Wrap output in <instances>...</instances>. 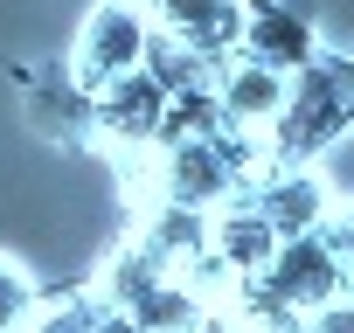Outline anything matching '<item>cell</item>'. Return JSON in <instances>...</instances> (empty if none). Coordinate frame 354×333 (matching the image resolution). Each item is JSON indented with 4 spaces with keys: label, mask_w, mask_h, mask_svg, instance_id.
Returning <instances> with one entry per match:
<instances>
[{
    "label": "cell",
    "mask_w": 354,
    "mask_h": 333,
    "mask_svg": "<svg viewBox=\"0 0 354 333\" xmlns=\"http://www.w3.org/2000/svg\"><path fill=\"white\" fill-rule=\"evenodd\" d=\"M347 125H354V63L319 56L292 77L285 111L264 125V166H313Z\"/></svg>",
    "instance_id": "6da1fadb"
},
{
    "label": "cell",
    "mask_w": 354,
    "mask_h": 333,
    "mask_svg": "<svg viewBox=\"0 0 354 333\" xmlns=\"http://www.w3.org/2000/svg\"><path fill=\"white\" fill-rule=\"evenodd\" d=\"M146 42H153V15L132 8V0H97L77 28V49H70V84L84 97H97L104 84L132 77L146 63Z\"/></svg>",
    "instance_id": "7a4b0ae2"
},
{
    "label": "cell",
    "mask_w": 354,
    "mask_h": 333,
    "mask_svg": "<svg viewBox=\"0 0 354 333\" xmlns=\"http://www.w3.org/2000/svg\"><path fill=\"white\" fill-rule=\"evenodd\" d=\"M160 118H167V91H160L146 70H132V77H118V84H104V91L91 97V132H97L125 166L160 146Z\"/></svg>",
    "instance_id": "3957f363"
},
{
    "label": "cell",
    "mask_w": 354,
    "mask_h": 333,
    "mask_svg": "<svg viewBox=\"0 0 354 333\" xmlns=\"http://www.w3.org/2000/svg\"><path fill=\"white\" fill-rule=\"evenodd\" d=\"M257 285L285 305V312H319V305H333V298H347V271L326 257V243L319 236H285L278 250H271V264L257 271Z\"/></svg>",
    "instance_id": "277c9868"
},
{
    "label": "cell",
    "mask_w": 354,
    "mask_h": 333,
    "mask_svg": "<svg viewBox=\"0 0 354 333\" xmlns=\"http://www.w3.org/2000/svg\"><path fill=\"white\" fill-rule=\"evenodd\" d=\"M236 56L278 70V77H299L306 63H319V28L292 8V0H243V35H236Z\"/></svg>",
    "instance_id": "5b68a950"
},
{
    "label": "cell",
    "mask_w": 354,
    "mask_h": 333,
    "mask_svg": "<svg viewBox=\"0 0 354 333\" xmlns=\"http://www.w3.org/2000/svg\"><path fill=\"white\" fill-rule=\"evenodd\" d=\"M243 202H250V209L264 216V229L285 243V236H313V229H319L333 188H326V174H313V166H264V174L243 188Z\"/></svg>",
    "instance_id": "8992f818"
},
{
    "label": "cell",
    "mask_w": 354,
    "mask_h": 333,
    "mask_svg": "<svg viewBox=\"0 0 354 333\" xmlns=\"http://www.w3.org/2000/svg\"><path fill=\"white\" fill-rule=\"evenodd\" d=\"M146 15L160 35H174L188 56H202L216 70L236 56V35H243V0H153Z\"/></svg>",
    "instance_id": "52a82bcc"
},
{
    "label": "cell",
    "mask_w": 354,
    "mask_h": 333,
    "mask_svg": "<svg viewBox=\"0 0 354 333\" xmlns=\"http://www.w3.org/2000/svg\"><path fill=\"white\" fill-rule=\"evenodd\" d=\"M285 97H292V77H278V70H264V63H250V56H230V63L216 70L223 125H230V132H250L257 146H264V125L285 111Z\"/></svg>",
    "instance_id": "ba28073f"
},
{
    "label": "cell",
    "mask_w": 354,
    "mask_h": 333,
    "mask_svg": "<svg viewBox=\"0 0 354 333\" xmlns=\"http://www.w3.org/2000/svg\"><path fill=\"white\" fill-rule=\"evenodd\" d=\"M271 250H278V236L264 229V216H257L243 195L209 216V257L223 264V278H257V271L271 264Z\"/></svg>",
    "instance_id": "9c48e42d"
},
{
    "label": "cell",
    "mask_w": 354,
    "mask_h": 333,
    "mask_svg": "<svg viewBox=\"0 0 354 333\" xmlns=\"http://www.w3.org/2000/svg\"><path fill=\"white\" fill-rule=\"evenodd\" d=\"M97 319H104V292L91 285V292H70V298H49V305H35L28 333H97Z\"/></svg>",
    "instance_id": "30bf717a"
},
{
    "label": "cell",
    "mask_w": 354,
    "mask_h": 333,
    "mask_svg": "<svg viewBox=\"0 0 354 333\" xmlns=\"http://www.w3.org/2000/svg\"><path fill=\"white\" fill-rule=\"evenodd\" d=\"M35 278L15 264V257H0V333H28V319H35Z\"/></svg>",
    "instance_id": "8fae6325"
},
{
    "label": "cell",
    "mask_w": 354,
    "mask_h": 333,
    "mask_svg": "<svg viewBox=\"0 0 354 333\" xmlns=\"http://www.w3.org/2000/svg\"><path fill=\"white\" fill-rule=\"evenodd\" d=\"M319 243H326V257L347 271V285H354V202H326V216H319V229H313Z\"/></svg>",
    "instance_id": "7c38bea8"
},
{
    "label": "cell",
    "mask_w": 354,
    "mask_h": 333,
    "mask_svg": "<svg viewBox=\"0 0 354 333\" xmlns=\"http://www.w3.org/2000/svg\"><path fill=\"white\" fill-rule=\"evenodd\" d=\"M299 333H354V298H333V305L306 312V326H299Z\"/></svg>",
    "instance_id": "4fadbf2b"
},
{
    "label": "cell",
    "mask_w": 354,
    "mask_h": 333,
    "mask_svg": "<svg viewBox=\"0 0 354 333\" xmlns=\"http://www.w3.org/2000/svg\"><path fill=\"white\" fill-rule=\"evenodd\" d=\"M97 333H139V326H132V312H118V305H104V319H97Z\"/></svg>",
    "instance_id": "5bb4252c"
},
{
    "label": "cell",
    "mask_w": 354,
    "mask_h": 333,
    "mask_svg": "<svg viewBox=\"0 0 354 333\" xmlns=\"http://www.w3.org/2000/svg\"><path fill=\"white\" fill-rule=\"evenodd\" d=\"M132 8H153V0H132Z\"/></svg>",
    "instance_id": "9a60e30c"
}]
</instances>
